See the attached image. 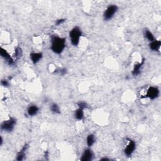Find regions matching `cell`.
Instances as JSON below:
<instances>
[{"mask_svg": "<svg viewBox=\"0 0 161 161\" xmlns=\"http://www.w3.org/2000/svg\"><path fill=\"white\" fill-rule=\"evenodd\" d=\"M66 38L54 35L51 38L50 49L55 54H60L66 48Z\"/></svg>", "mask_w": 161, "mask_h": 161, "instance_id": "6da1fadb", "label": "cell"}, {"mask_svg": "<svg viewBox=\"0 0 161 161\" xmlns=\"http://www.w3.org/2000/svg\"><path fill=\"white\" fill-rule=\"evenodd\" d=\"M82 35V32L80 28L75 27L69 32V37L71 43L74 46L79 45L80 42V38Z\"/></svg>", "mask_w": 161, "mask_h": 161, "instance_id": "7a4b0ae2", "label": "cell"}, {"mask_svg": "<svg viewBox=\"0 0 161 161\" xmlns=\"http://www.w3.org/2000/svg\"><path fill=\"white\" fill-rule=\"evenodd\" d=\"M17 123V120L15 118L11 117L8 120L4 121L1 125V130L6 132H11L13 130Z\"/></svg>", "mask_w": 161, "mask_h": 161, "instance_id": "3957f363", "label": "cell"}, {"mask_svg": "<svg viewBox=\"0 0 161 161\" xmlns=\"http://www.w3.org/2000/svg\"><path fill=\"white\" fill-rule=\"evenodd\" d=\"M118 8L115 5H111L107 7L103 13V18L105 21H109L114 17L116 12L118 11Z\"/></svg>", "mask_w": 161, "mask_h": 161, "instance_id": "277c9868", "label": "cell"}, {"mask_svg": "<svg viewBox=\"0 0 161 161\" xmlns=\"http://www.w3.org/2000/svg\"><path fill=\"white\" fill-rule=\"evenodd\" d=\"M128 144H127L126 147L125 148L124 152H125V154L127 156L130 157L132 155V154L135 150L136 144L134 140H132L131 139H128Z\"/></svg>", "mask_w": 161, "mask_h": 161, "instance_id": "5b68a950", "label": "cell"}, {"mask_svg": "<svg viewBox=\"0 0 161 161\" xmlns=\"http://www.w3.org/2000/svg\"><path fill=\"white\" fill-rule=\"evenodd\" d=\"M159 90L158 88L154 86L150 87L147 91V93L145 98H148L150 99H155L159 96Z\"/></svg>", "mask_w": 161, "mask_h": 161, "instance_id": "8992f818", "label": "cell"}, {"mask_svg": "<svg viewBox=\"0 0 161 161\" xmlns=\"http://www.w3.org/2000/svg\"><path fill=\"white\" fill-rule=\"evenodd\" d=\"M0 54H1V57L6 60V62L9 65H12V64H13L15 63L14 59L11 57L8 52L6 50H5V49L1 48Z\"/></svg>", "mask_w": 161, "mask_h": 161, "instance_id": "52a82bcc", "label": "cell"}, {"mask_svg": "<svg viewBox=\"0 0 161 161\" xmlns=\"http://www.w3.org/2000/svg\"><path fill=\"white\" fill-rule=\"evenodd\" d=\"M93 158V153L90 148H86L83 152L80 160L82 161H91Z\"/></svg>", "mask_w": 161, "mask_h": 161, "instance_id": "ba28073f", "label": "cell"}, {"mask_svg": "<svg viewBox=\"0 0 161 161\" xmlns=\"http://www.w3.org/2000/svg\"><path fill=\"white\" fill-rule=\"evenodd\" d=\"M42 54L41 52H32L30 55V57L33 64L38 63L42 58Z\"/></svg>", "mask_w": 161, "mask_h": 161, "instance_id": "9c48e42d", "label": "cell"}, {"mask_svg": "<svg viewBox=\"0 0 161 161\" xmlns=\"http://www.w3.org/2000/svg\"><path fill=\"white\" fill-rule=\"evenodd\" d=\"M29 148V144H25V146L23 147L21 150H20V152L18 153V154L17 155V160H23L24 159V158L26 155V152Z\"/></svg>", "mask_w": 161, "mask_h": 161, "instance_id": "30bf717a", "label": "cell"}, {"mask_svg": "<svg viewBox=\"0 0 161 161\" xmlns=\"http://www.w3.org/2000/svg\"><path fill=\"white\" fill-rule=\"evenodd\" d=\"M144 63H145V60L144 59V60H142V61L141 62H139L138 64H135V65L134 66V69H133V71H132L133 76H137L140 73L141 68L142 67Z\"/></svg>", "mask_w": 161, "mask_h": 161, "instance_id": "8fae6325", "label": "cell"}, {"mask_svg": "<svg viewBox=\"0 0 161 161\" xmlns=\"http://www.w3.org/2000/svg\"><path fill=\"white\" fill-rule=\"evenodd\" d=\"M160 45H161V42L160 41V40H158L155 39L154 41L151 42L149 43L150 49L153 51H158L160 49Z\"/></svg>", "mask_w": 161, "mask_h": 161, "instance_id": "7c38bea8", "label": "cell"}, {"mask_svg": "<svg viewBox=\"0 0 161 161\" xmlns=\"http://www.w3.org/2000/svg\"><path fill=\"white\" fill-rule=\"evenodd\" d=\"M39 111V108L36 105H32L28 108L27 113L29 116H35L38 113Z\"/></svg>", "mask_w": 161, "mask_h": 161, "instance_id": "4fadbf2b", "label": "cell"}, {"mask_svg": "<svg viewBox=\"0 0 161 161\" xmlns=\"http://www.w3.org/2000/svg\"><path fill=\"white\" fill-rule=\"evenodd\" d=\"M74 117L78 120H82L84 118V110L78 108L74 112Z\"/></svg>", "mask_w": 161, "mask_h": 161, "instance_id": "5bb4252c", "label": "cell"}, {"mask_svg": "<svg viewBox=\"0 0 161 161\" xmlns=\"http://www.w3.org/2000/svg\"><path fill=\"white\" fill-rule=\"evenodd\" d=\"M96 142L95 136L93 134L88 135L86 139V143L88 147H91L93 146V144Z\"/></svg>", "mask_w": 161, "mask_h": 161, "instance_id": "9a60e30c", "label": "cell"}, {"mask_svg": "<svg viewBox=\"0 0 161 161\" xmlns=\"http://www.w3.org/2000/svg\"><path fill=\"white\" fill-rule=\"evenodd\" d=\"M50 111L54 114H60V108L56 103H53L50 106Z\"/></svg>", "mask_w": 161, "mask_h": 161, "instance_id": "2e32d148", "label": "cell"}, {"mask_svg": "<svg viewBox=\"0 0 161 161\" xmlns=\"http://www.w3.org/2000/svg\"><path fill=\"white\" fill-rule=\"evenodd\" d=\"M145 37H146V38L148 40L149 42H152L154 41V40H155V38H154V36L153 35L152 32H150L149 30H146L145 31Z\"/></svg>", "mask_w": 161, "mask_h": 161, "instance_id": "e0dca14e", "label": "cell"}, {"mask_svg": "<svg viewBox=\"0 0 161 161\" xmlns=\"http://www.w3.org/2000/svg\"><path fill=\"white\" fill-rule=\"evenodd\" d=\"M22 55V50L20 47H17V49H15V57L18 59L20 58L21 56Z\"/></svg>", "mask_w": 161, "mask_h": 161, "instance_id": "ac0fdd59", "label": "cell"}, {"mask_svg": "<svg viewBox=\"0 0 161 161\" xmlns=\"http://www.w3.org/2000/svg\"><path fill=\"white\" fill-rule=\"evenodd\" d=\"M78 106L79 108H81V109H83V110L85 109V108H88V104L86 102H78Z\"/></svg>", "mask_w": 161, "mask_h": 161, "instance_id": "d6986e66", "label": "cell"}, {"mask_svg": "<svg viewBox=\"0 0 161 161\" xmlns=\"http://www.w3.org/2000/svg\"><path fill=\"white\" fill-rule=\"evenodd\" d=\"M65 22H66V19H63V18L59 19L55 22V25L57 26H59L60 25H62V24L64 23Z\"/></svg>", "mask_w": 161, "mask_h": 161, "instance_id": "ffe728a7", "label": "cell"}, {"mask_svg": "<svg viewBox=\"0 0 161 161\" xmlns=\"http://www.w3.org/2000/svg\"><path fill=\"white\" fill-rule=\"evenodd\" d=\"M1 85L4 87H8L9 86L8 80H6V79H3L1 81Z\"/></svg>", "mask_w": 161, "mask_h": 161, "instance_id": "44dd1931", "label": "cell"}, {"mask_svg": "<svg viewBox=\"0 0 161 161\" xmlns=\"http://www.w3.org/2000/svg\"><path fill=\"white\" fill-rule=\"evenodd\" d=\"M57 72H58V74H59L60 75L64 76L66 74L67 70L66 69H59V71H57Z\"/></svg>", "mask_w": 161, "mask_h": 161, "instance_id": "7402d4cb", "label": "cell"}, {"mask_svg": "<svg viewBox=\"0 0 161 161\" xmlns=\"http://www.w3.org/2000/svg\"><path fill=\"white\" fill-rule=\"evenodd\" d=\"M100 160H110V159L108 158H103L102 159H100Z\"/></svg>", "mask_w": 161, "mask_h": 161, "instance_id": "603a6c76", "label": "cell"}]
</instances>
